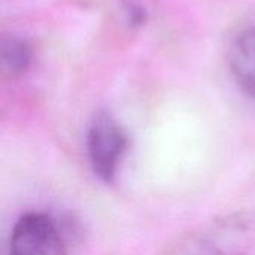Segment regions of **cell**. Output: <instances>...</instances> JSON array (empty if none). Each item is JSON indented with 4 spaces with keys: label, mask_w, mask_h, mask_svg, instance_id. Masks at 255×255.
I'll use <instances>...</instances> for the list:
<instances>
[{
    "label": "cell",
    "mask_w": 255,
    "mask_h": 255,
    "mask_svg": "<svg viewBox=\"0 0 255 255\" xmlns=\"http://www.w3.org/2000/svg\"><path fill=\"white\" fill-rule=\"evenodd\" d=\"M164 255H255V209L197 226L178 238Z\"/></svg>",
    "instance_id": "obj_1"
},
{
    "label": "cell",
    "mask_w": 255,
    "mask_h": 255,
    "mask_svg": "<svg viewBox=\"0 0 255 255\" xmlns=\"http://www.w3.org/2000/svg\"><path fill=\"white\" fill-rule=\"evenodd\" d=\"M128 134L114 114L100 109L87 130V157L93 173L105 184L115 181L121 161L128 149Z\"/></svg>",
    "instance_id": "obj_2"
},
{
    "label": "cell",
    "mask_w": 255,
    "mask_h": 255,
    "mask_svg": "<svg viewBox=\"0 0 255 255\" xmlns=\"http://www.w3.org/2000/svg\"><path fill=\"white\" fill-rule=\"evenodd\" d=\"M7 255H69L57 221L45 212H25L13 224Z\"/></svg>",
    "instance_id": "obj_3"
},
{
    "label": "cell",
    "mask_w": 255,
    "mask_h": 255,
    "mask_svg": "<svg viewBox=\"0 0 255 255\" xmlns=\"http://www.w3.org/2000/svg\"><path fill=\"white\" fill-rule=\"evenodd\" d=\"M229 66L239 88L255 100V25L241 30L232 40Z\"/></svg>",
    "instance_id": "obj_4"
},
{
    "label": "cell",
    "mask_w": 255,
    "mask_h": 255,
    "mask_svg": "<svg viewBox=\"0 0 255 255\" xmlns=\"http://www.w3.org/2000/svg\"><path fill=\"white\" fill-rule=\"evenodd\" d=\"M33 61V48L27 39L18 34H4L0 45L1 72L9 78L24 75Z\"/></svg>",
    "instance_id": "obj_5"
},
{
    "label": "cell",
    "mask_w": 255,
    "mask_h": 255,
    "mask_svg": "<svg viewBox=\"0 0 255 255\" xmlns=\"http://www.w3.org/2000/svg\"><path fill=\"white\" fill-rule=\"evenodd\" d=\"M120 7H121L124 21L130 27H140L145 24L148 13H146L145 6L139 0H121Z\"/></svg>",
    "instance_id": "obj_6"
}]
</instances>
